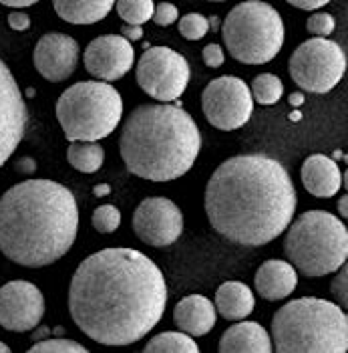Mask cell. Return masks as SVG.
Returning <instances> with one entry per match:
<instances>
[{
    "label": "cell",
    "mask_w": 348,
    "mask_h": 353,
    "mask_svg": "<svg viewBox=\"0 0 348 353\" xmlns=\"http://www.w3.org/2000/svg\"><path fill=\"white\" fill-rule=\"evenodd\" d=\"M296 188L288 170L264 154L234 156L206 186V214L215 232L241 246L278 239L296 212Z\"/></svg>",
    "instance_id": "7a4b0ae2"
},
{
    "label": "cell",
    "mask_w": 348,
    "mask_h": 353,
    "mask_svg": "<svg viewBox=\"0 0 348 353\" xmlns=\"http://www.w3.org/2000/svg\"><path fill=\"white\" fill-rule=\"evenodd\" d=\"M208 30H210V21L204 14L189 12V14L180 19V32L188 41H199V39H204L208 34Z\"/></svg>",
    "instance_id": "4316f807"
},
{
    "label": "cell",
    "mask_w": 348,
    "mask_h": 353,
    "mask_svg": "<svg viewBox=\"0 0 348 353\" xmlns=\"http://www.w3.org/2000/svg\"><path fill=\"white\" fill-rule=\"evenodd\" d=\"M306 28H308V32H312L314 37H328V34L334 32L336 21H334V17L328 14V12H316V14H312V17L308 19Z\"/></svg>",
    "instance_id": "f546056e"
},
{
    "label": "cell",
    "mask_w": 348,
    "mask_h": 353,
    "mask_svg": "<svg viewBox=\"0 0 348 353\" xmlns=\"http://www.w3.org/2000/svg\"><path fill=\"white\" fill-rule=\"evenodd\" d=\"M167 285L160 267L135 248H103L73 274L69 311L80 331L101 345L143 339L160 323Z\"/></svg>",
    "instance_id": "6da1fadb"
},
{
    "label": "cell",
    "mask_w": 348,
    "mask_h": 353,
    "mask_svg": "<svg viewBox=\"0 0 348 353\" xmlns=\"http://www.w3.org/2000/svg\"><path fill=\"white\" fill-rule=\"evenodd\" d=\"M56 14L71 25H93L111 12L115 0H53Z\"/></svg>",
    "instance_id": "7402d4cb"
},
{
    "label": "cell",
    "mask_w": 348,
    "mask_h": 353,
    "mask_svg": "<svg viewBox=\"0 0 348 353\" xmlns=\"http://www.w3.org/2000/svg\"><path fill=\"white\" fill-rule=\"evenodd\" d=\"M302 184L316 198H332L342 186L340 168L332 158L314 154L302 163Z\"/></svg>",
    "instance_id": "e0dca14e"
},
{
    "label": "cell",
    "mask_w": 348,
    "mask_h": 353,
    "mask_svg": "<svg viewBox=\"0 0 348 353\" xmlns=\"http://www.w3.org/2000/svg\"><path fill=\"white\" fill-rule=\"evenodd\" d=\"M252 97L254 101H258L260 105H274L280 101L282 93H284V85L282 81L272 75V73H262L252 81Z\"/></svg>",
    "instance_id": "d4e9b609"
},
{
    "label": "cell",
    "mask_w": 348,
    "mask_h": 353,
    "mask_svg": "<svg viewBox=\"0 0 348 353\" xmlns=\"http://www.w3.org/2000/svg\"><path fill=\"white\" fill-rule=\"evenodd\" d=\"M14 168H17V172H21V174H34V170H36V162L32 160V158H21L19 162L14 163Z\"/></svg>",
    "instance_id": "8d00e7d4"
},
{
    "label": "cell",
    "mask_w": 348,
    "mask_h": 353,
    "mask_svg": "<svg viewBox=\"0 0 348 353\" xmlns=\"http://www.w3.org/2000/svg\"><path fill=\"white\" fill-rule=\"evenodd\" d=\"M254 293L240 281H228L215 291V309L228 321L246 319L254 311Z\"/></svg>",
    "instance_id": "44dd1931"
},
{
    "label": "cell",
    "mask_w": 348,
    "mask_h": 353,
    "mask_svg": "<svg viewBox=\"0 0 348 353\" xmlns=\"http://www.w3.org/2000/svg\"><path fill=\"white\" fill-rule=\"evenodd\" d=\"M8 352H10V347H8L6 343H2V341H0V353H8Z\"/></svg>",
    "instance_id": "b9f144b4"
},
{
    "label": "cell",
    "mask_w": 348,
    "mask_h": 353,
    "mask_svg": "<svg viewBox=\"0 0 348 353\" xmlns=\"http://www.w3.org/2000/svg\"><path fill=\"white\" fill-rule=\"evenodd\" d=\"M286 2H290L292 6L302 8V10H316V8H320L324 4H328L330 0H286Z\"/></svg>",
    "instance_id": "e575fe53"
},
{
    "label": "cell",
    "mask_w": 348,
    "mask_h": 353,
    "mask_svg": "<svg viewBox=\"0 0 348 353\" xmlns=\"http://www.w3.org/2000/svg\"><path fill=\"white\" fill-rule=\"evenodd\" d=\"M107 194H111V186H107V184L95 186V196H107Z\"/></svg>",
    "instance_id": "ab89813d"
},
{
    "label": "cell",
    "mask_w": 348,
    "mask_h": 353,
    "mask_svg": "<svg viewBox=\"0 0 348 353\" xmlns=\"http://www.w3.org/2000/svg\"><path fill=\"white\" fill-rule=\"evenodd\" d=\"M298 285V271L286 261H266L256 272V291L262 299L280 301L290 297Z\"/></svg>",
    "instance_id": "ac0fdd59"
},
{
    "label": "cell",
    "mask_w": 348,
    "mask_h": 353,
    "mask_svg": "<svg viewBox=\"0 0 348 353\" xmlns=\"http://www.w3.org/2000/svg\"><path fill=\"white\" fill-rule=\"evenodd\" d=\"M338 271L340 272L334 276V281H332V285H330V293H332V297H334V299L340 303V307H347L348 305V289H347L348 271L345 265H342Z\"/></svg>",
    "instance_id": "4dcf8cb0"
},
{
    "label": "cell",
    "mask_w": 348,
    "mask_h": 353,
    "mask_svg": "<svg viewBox=\"0 0 348 353\" xmlns=\"http://www.w3.org/2000/svg\"><path fill=\"white\" fill-rule=\"evenodd\" d=\"M177 17H180V12H177V8L173 6V4H169V2H161L157 4L155 8H153V23L155 25H160V27H169V25H173L175 21H177Z\"/></svg>",
    "instance_id": "1f68e13d"
},
{
    "label": "cell",
    "mask_w": 348,
    "mask_h": 353,
    "mask_svg": "<svg viewBox=\"0 0 348 353\" xmlns=\"http://www.w3.org/2000/svg\"><path fill=\"white\" fill-rule=\"evenodd\" d=\"M30 353H45V352H51V353H87V347H83L80 343L77 341H73V339H65V337H56V339H43L41 343H34L30 350Z\"/></svg>",
    "instance_id": "f1b7e54d"
},
{
    "label": "cell",
    "mask_w": 348,
    "mask_h": 353,
    "mask_svg": "<svg viewBox=\"0 0 348 353\" xmlns=\"http://www.w3.org/2000/svg\"><path fill=\"white\" fill-rule=\"evenodd\" d=\"M272 350L280 353H345L348 317L336 303L302 297L280 307L272 319Z\"/></svg>",
    "instance_id": "5b68a950"
},
{
    "label": "cell",
    "mask_w": 348,
    "mask_h": 353,
    "mask_svg": "<svg viewBox=\"0 0 348 353\" xmlns=\"http://www.w3.org/2000/svg\"><path fill=\"white\" fill-rule=\"evenodd\" d=\"M210 2H224V0H210Z\"/></svg>",
    "instance_id": "7bdbcfd3"
},
{
    "label": "cell",
    "mask_w": 348,
    "mask_h": 353,
    "mask_svg": "<svg viewBox=\"0 0 348 353\" xmlns=\"http://www.w3.org/2000/svg\"><path fill=\"white\" fill-rule=\"evenodd\" d=\"M137 83L161 103L175 101L189 83V65L184 54L167 47H149L137 63Z\"/></svg>",
    "instance_id": "30bf717a"
},
{
    "label": "cell",
    "mask_w": 348,
    "mask_h": 353,
    "mask_svg": "<svg viewBox=\"0 0 348 353\" xmlns=\"http://www.w3.org/2000/svg\"><path fill=\"white\" fill-rule=\"evenodd\" d=\"M290 101H294V103H302V95H300V93H294Z\"/></svg>",
    "instance_id": "60d3db41"
},
{
    "label": "cell",
    "mask_w": 348,
    "mask_h": 353,
    "mask_svg": "<svg viewBox=\"0 0 348 353\" xmlns=\"http://www.w3.org/2000/svg\"><path fill=\"white\" fill-rule=\"evenodd\" d=\"M135 234L149 246L173 245L184 230V214L169 198H145L133 214Z\"/></svg>",
    "instance_id": "7c38bea8"
},
{
    "label": "cell",
    "mask_w": 348,
    "mask_h": 353,
    "mask_svg": "<svg viewBox=\"0 0 348 353\" xmlns=\"http://www.w3.org/2000/svg\"><path fill=\"white\" fill-rule=\"evenodd\" d=\"M347 71V54L338 43L314 37L302 43L290 57V77L308 93H328Z\"/></svg>",
    "instance_id": "9c48e42d"
},
{
    "label": "cell",
    "mask_w": 348,
    "mask_h": 353,
    "mask_svg": "<svg viewBox=\"0 0 348 353\" xmlns=\"http://www.w3.org/2000/svg\"><path fill=\"white\" fill-rule=\"evenodd\" d=\"M202 109L206 119L221 132L238 130L254 113L252 91L240 77L224 75L204 89Z\"/></svg>",
    "instance_id": "8fae6325"
},
{
    "label": "cell",
    "mask_w": 348,
    "mask_h": 353,
    "mask_svg": "<svg viewBox=\"0 0 348 353\" xmlns=\"http://www.w3.org/2000/svg\"><path fill=\"white\" fill-rule=\"evenodd\" d=\"M79 43L63 32H49L39 39L32 61L36 71L51 83L69 79L79 65Z\"/></svg>",
    "instance_id": "2e32d148"
},
{
    "label": "cell",
    "mask_w": 348,
    "mask_h": 353,
    "mask_svg": "<svg viewBox=\"0 0 348 353\" xmlns=\"http://www.w3.org/2000/svg\"><path fill=\"white\" fill-rule=\"evenodd\" d=\"M67 158L75 170L83 174H93L103 165L105 150L97 141H71L67 150Z\"/></svg>",
    "instance_id": "603a6c76"
},
{
    "label": "cell",
    "mask_w": 348,
    "mask_h": 353,
    "mask_svg": "<svg viewBox=\"0 0 348 353\" xmlns=\"http://www.w3.org/2000/svg\"><path fill=\"white\" fill-rule=\"evenodd\" d=\"M121 224V212L111 206V204H105V206H99L95 212H93V226L97 232L101 234H111L119 228Z\"/></svg>",
    "instance_id": "83f0119b"
},
{
    "label": "cell",
    "mask_w": 348,
    "mask_h": 353,
    "mask_svg": "<svg viewBox=\"0 0 348 353\" xmlns=\"http://www.w3.org/2000/svg\"><path fill=\"white\" fill-rule=\"evenodd\" d=\"M117 14L127 25H143L153 17V0H115Z\"/></svg>",
    "instance_id": "484cf974"
},
{
    "label": "cell",
    "mask_w": 348,
    "mask_h": 353,
    "mask_svg": "<svg viewBox=\"0 0 348 353\" xmlns=\"http://www.w3.org/2000/svg\"><path fill=\"white\" fill-rule=\"evenodd\" d=\"M45 315V297L28 281H10L0 287V325L8 331L25 333L41 323Z\"/></svg>",
    "instance_id": "5bb4252c"
},
{
    "label": "cell",
    "mask_w": 348,
    "mask_h": 353,
    "mask_svg": "<svg viewBox=\"0 0 348 353\" xmlns=\"http://www.w3.org/2000/svg\"><path fill=\"white\" fill-rule=\"evenodd\" d=\"M28 125V111L23 91L6 63L0 59V168L8 162Z\"/></svg>",
    "instance_id": "4fadbf2b"
},
{
    "label": "cell",
    "mask_w": 348,
    "mask_h": 353,
    "mask_svg": "<svg viewBox=\"0 0 348 353\" xmlns=\"http://www.w3.org/2000/svg\"><path fill=\"white\" fill-rule=\"evenodd\" d=\"M145 352L149 353H197L199 347L191 339V335L184 331H163L149 339L145 345Z\"/></svg>",
    "instance_id": "cb8c5ba5"
},
{
    "label": "cell",
    "mask_w": 348,
    "mask_h": 353,
    "mask_svg": "<svg viewBox=\"0 0 348 353\" xmlns=\"http://www.w3.org/2000/svg\"><path fill=\"white\" fill-rule=\"evenodd\" d=\"M121 37H125L129 43H133V41H139L141 37H143V28L141 25H125V27L121 28Z\"/></svg>",
    "instance_id": "d590c367"
},
{
    "label": "cell",
    "mask_w": 348,
    "mask_h": 353,
    "mask_svg": "<svg viewBox=\"0 0 348 353\" xmlns=\"http://www.w3.org/2000/svg\"><path fill=\"white\" fill-rule=\"evenodd\" d=\"M77 230V200L58 182L25 180L0 198V250L21 267L56 263L71 250Z\"/></svg>",
    "instance_id": "3957f363"
},
{
    "label": "cell",
    "mask_w": 348,
    "mask_h": 353,
    "mask_svg": "<svg viewBox=\"0 0 348 353\" xmlns=\"http://www.w3.org/2000/svg\"><path fill=\"white\" fill-rule=\"evenodd\" d=\"M224 61H226V53H224V49L219 45H208V47H204V63L208 67L217 69V67L224 65Z\"/></svg>",
    "instance_id": "d6a6232c"
},
{
    "label": "cell",
    "mask_w": 348,
    "mask_h": 353,
    "mask_svg": "<svg viewBox=\"0 0 348 353\" xmlns=\"http://www.w3.org/2000/svg\"><path fill=\"white\" fill-rule=\"evenodd\" d=\"M228 53L246 65H264L284 45V23L278 10L262 0H246L230 10L221 25Z\"/></svg>",
    "instance_id": "ba28073f"
},
{
    "label": "cell",
    "mask_w": 348,
    "mask_h": 353,
    "mask_svg": "<svg viewBox=\"0 0 348 353\" xmlns=\"http://www.w3.org/2000/svg\"><path fill=\"white\" fill-rule=\"evenodd\" d=\"M85 69L99 81H117L125 77L135 61L131 43L121 34L97 37L83 54Z\"/></svg>",
    "instance_id": "9a60e30c"
},
{
    "label": "cell",
    "mask_w": 348,
    "mask_h": 353,
    "mask_svg": "<svg viewBox=\"0 0 348 353\" xmlns=\"http://www.w3.org/2000/svg\"><path fill=\"white\" fill-rule=\"evenodd\" d=\"M39 0H0V4L4 6H12V8H25V6H32Z\"/></svg>",
    "instance_id": "74e56055"
},
{
    "label": "cell",
    "mask_w": 348,
    "mask_h": 353,
    "mask_svg": "<svg viewBox=\"0 0 348 353\" xmlns=\"http://www.w3.org/2000/svg\"><path fill=\"white\" fill-rule=\"evenodd\" d=\"M215 305L204 295H189L182 299L173 309V321L184 333L199 337L210 333L215 325Z\"/></svg>",
    "instance_id": "d6986e66"
},
{
    "label": "cell",
    "mask_w": 348,
    "mask_h": 353,
    "mask_svg": "<svg viewBox=\"0 0 348 353\" xmlns=\"http://www.w3.org/2000/svg\"><path fill=\"white\" fill-rule=\"evenodd\" d=\"M284 252L290 265L306 276L336 272L348 259V230L338 216L308 210L288 224Z\"/></svg>",
    "instance_id": "8992f818"
},
{
    "label": "cell",
    "mask_w": 348,
    "mask_h": 353,
    "mask_svg": "<svg viewBox=\"0 0 348 353\" xmlns=\"http://www.w3.org/2000/svg\"><path fill=\"white\" fill-rule=\"evenodd\" d=\"M219 352L224 353H268L272 352V339L268 331L256 321H243L236 323L219 339Z\"/></svg>",
    "instance_id": "ffe728a7"
},
{
    "label": "cell",
    "mask_w": 348,
    "mask_h": 353,
    "mask_svg": "<svg viewBox=\"0 0 348 353\" xmlns=\"http://www.w3.org/2000/svg\"><path fill=\"white\" fill-rule=\"evenodd\" d=\"M56 117L69 141H99L119 125L123 99L109 83H75L61 93Z\"/></svg>",
    "instance_id": "52a82bcc"
},
{
    "label": "cell",
    "mask_w": 348,
    "mask_h": 353,
    "mask_svg": "<svg viewBox=\"0 0 348 353\" xmlns=\"http://www.w3.org/2000/svg\"><path fill=\"white\" fill-rule=\"evenodd\" d=\"M125 168L151 182H171L195 163L202 134L186 109L169 103H145L125 119L119 137Z\"/></svg>",
    "instance_id": "277c9868"
},
{
    "label": "cell",
    "mask_w": 348,
    "mask_h": 353,
    "mask_svg": "<svg viewBox=\"0 0 348 353\" xmlns=\"http://www.w3.org/2000/svg\"><path fill=\"white\" fill-rule=\"evenodd\" d=\"M8 25L12 30H19V32H23V30H27L30 27V17L25 14V12H21V10H17V12H10L8 14Z\"/></svg>",
    "instance_id": "836d02e7"
},
{
    "label": "cell",
    "mask_w": 348,
    "mask_h": 353,
    "mask_svg": "<svg viewBox=\"0 0 348 353\" xmlns=\"http://www.w3.org/2000/svg\"><path fill=\"white\" fill-rule=\"evenodd\" d=\"M338 210H340V216L342 218L348 216V198L347 196H342V198H340V202H338Z\"/></svg>",
    "instance_id": "f35d334b"
}]
</instances>
